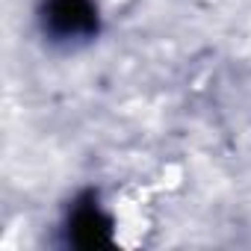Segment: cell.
<instances>
[{
  "instance_id": "6da1fadb",
  "label": "cell",
  "mask_w": 251,
  "mask_h": 251,
  "mask_svg": "<svg viewBox=\"0 0 251 251\" xmlns=\"http://www.w3.org/2000/svg\"><path fill=\"white\" fill-rule=\"evenodd\" d=\"M48 18H50L53 30L62 33V36L86 33L95 24V12L89 6V0H53Z\"/></svg>"
}]
</instances>
